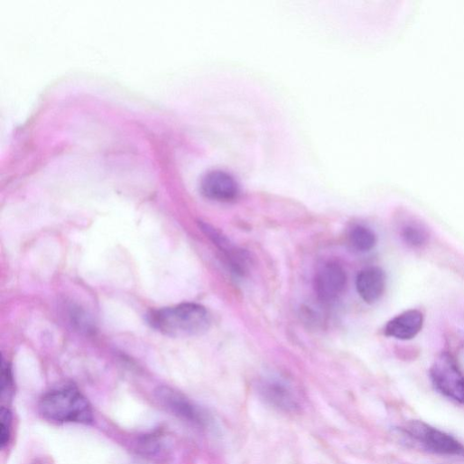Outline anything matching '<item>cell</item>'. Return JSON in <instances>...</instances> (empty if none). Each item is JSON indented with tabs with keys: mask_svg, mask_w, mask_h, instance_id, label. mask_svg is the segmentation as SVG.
<instances>
[{
	"mask_svg": "<svg viewBox=\"0 0 464 464\" xmlns=\"http://www.w3.org/2000/svg\"><path fill=\"white\" fill-rule=\"evenodd\" d=\"M404 243L412 248H422L428 243L429 235L426 228L418 223L404 225L401 229Z\"/></svg>",
	"mask_w": 464,
	"mask_h": 464,
	"instance_id": "cell-13",
	"label": "cell"
},
{
	"mask_svg": "<svg viewBox=\"0 0 464 464\" xmlns=\"http://www.w3.org/2000/svg\"><path fill=\"white\" fill-rule=\"evenodd\" d=\"M42 415L54 422L89 423L93 420L91 405L74 387H65L46 394L39 404Z\"/></svg>",
	"mask_w": 464,
	"mask_h": 464,
	"instance_id": "cell-2",
	"label": "cell"
},
{
	"mask_svg": "<svg viewBox=\"0 0 464 464\" xmlns=\"http://www.w3.org/2000/svg\"><path fill=\"white\" fill-rule=\"evenodd\" d=\"M14 391V382L12 368L5 360L2 367V398L9 400L13 397Z\"/></svg>",
	"mask_w": 464,
	"mask_h": 464,
	"instance_id": "cell-15",
	"label": "cell"
},
{
	"mask_svg": "<svg viewBox=\"0 0 464 464\" xmlns=\"http://www.w3.org/2000/svg\"><path fill=\"white\" fill-rule=\"evenodd\" d=\"M385 274L378 267H369L359 273L357 278V290L361 299L367 304L377 302L385 293Z\"/></svg>",
	"mask_w": 464,
	"mask_h": 464,
	"instance_id": "cell-9",
	"label": "cell"
},
{
	"mask_svg": "<svg viewBox=\"0 0 464 464\" xmlns=\"http://www.w3.org/2000/svg\"><path fill=\"white\" fill-rule=\"evenodd\" d=\"M404 430L409 436L433 452L464 455V447L457 440L422 422L413 421Z\"/></svg>",
	"mask_w": 464,
	"mask_h": 464,
	"instance_id": "cell-4",
	"label": "cell"
},
{
	"mask_svg": "<svg viewBox=\"0 0 464 464\" xmlns=\"http://www.w3.org/2000/svg\"><path fill=\"white\" fill-rule=\"evenodd\" d=\"M13 414L9 409L3 407L0 412V444L5 448L10 441L12 433Z\"/></svg>",
	"mask_w": 464,
	"mask_h": 464,
	"instance_id": "cell-14",
	"label": "cell"
},
{
	"mask_svg": "<svg viewBox=\"0 0 464 464\" xmlns=\"http://www.w3.org/2000/svg\"><path fill=\"white\" fill-rule=\"evenodd\" d=\"M348 277L345 270L337 263L324 264L317 273L315 291L324 302L337 301L345 292Z\"/></svg>",
	"mask_w": 464,
	"mask_h": 464,
	"instance_id": "cell-5",
	"label": "cell"
},
{
	"mask_svg": "<svg viewBox=\"0 0 464 464\" xmlns=\"http://www.w3.org/2000/svg\"><path fill=\"white\" fill-rule=\"evenodd\" d=\"M424 319L418 310H409L387 322L385 334L398 340H411L422 330Z\"/></svg>",
	"mask_w": 464,
	"mask_h": 464,
	"instance_id": "cell-8",
	"label": "cell"
},
{
	"mask_svg": "<svg viewBox=\"0 0 464 464\" xmlns=\"http://www.w3.org/2000/svg\"><path fill=\"white\" fill-rule=\"evenodd\" d=\"M430 376L437 390L464 404V376L451 355H439L431 367Z\"/></svg>",
	"mask_w": 464,
	"mask_h": 464,
	"instance_id": "cell-3",
	"label": "cell"
},
{
	"mask_svg": "<svg viewBox=\"0 0 464 464\" xmlns=\"http://www.w3.org/2000/svg\"><path fill=\"white\" fill-rule=\"evenodd\" d=\"M349 243L357 252L367 253L375 248L376 237L371 228L365 226H357L350 232Z\"/></svg>",
	"mask_w": 464,
	"mask_h": 464,
	"instance_id": "cell-12",
	"label": "cell"
},
{
	"mask_svg": "<svg viewBox=\"0 0 464 464\" xmlns=\"http://www.w3.org/2000/svg\"><path fill=\"white\" fill-rule=\"evenodd\" d=\"M204 234L211 240L224 255L229 266L238 274H244L247 269V257L245 253L236 248L220 231L210 225H200Z\"/></svg>",
	"mask_w": 464,
	"mask_h": 464,
	"instance_id": "cell-10",
	"label": "cell"
},
{
	"mask_svg": "<svg viewBox=\"0 0 464 464\" xmlns=\"http://www.w3.org/2000/svg\"><path fill=\"white\" fill-rule=\"evenodd\" d=\"M260 391L264 398L272 405L286 412L296 411L300 407L294 391L279 380H268L261 385Z\"/></svg>",
	"mask_w": 464,
	"mask_h": 464,
	"instance_id": "cell-11",
	"label": "cell"
},
{
	"mask_svg": "<svg viewBox=\"0 0 464 464\" xmlns=\"http://www.w3.org/2000/svg\"><path fill=\"white\" fill-rule=\"evenodd\" d=\"M157 398L175 415L195 425L205 424L206 419L203 413L180 393L169 387H162L157 391Z\"/></svg>",
	"mask_w": 464,
	"mask_h": 464,
	"instance_id": "cell-7",
	"label": "cell"
},
{
	"mask_svg": "<svg viewBox=\"0 0 464 464\" xmlns=\"http://www.w3.org/2000/svg\"><path fill=\"white\" fill-rule=\"evenodd\" d=\"M200 189L206 198L221 202L234 200L240 192L235 176L222 170L207 172L201 180Z\"/></svg>",
	"mask_w": 464,
	"mask_h": 464,
	"instance_id": "cell-6",
	"label": "cell"
},
{
	"mask_svg": "<svg viewBox=\"0 0 464 464\" xmlns=\"http://www.w3.org/2000/svg\"><path fill=\"white\" fill-rule=\"evenodd\" d=\"M149 324L160 333L172 338H190L204 334L210 326L208 311L198 304L183 303L152 311Z\"/></svg>",
	"mask_w": 464,
	"mask_h": 464,
	"instance_id": "cell-1",
	"label": "cell"
}]
</instances>
